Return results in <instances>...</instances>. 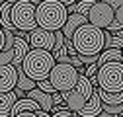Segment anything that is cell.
<instances>
[{
    "label": "cell",
    "mask_w": 123,
    "mask_h": 117,
    "mask_svg": "<svg viewBox=\"0 0 123 117\" xmlns=\"http://www.w3.org/2000/svg\"><path fill=\"white\" fill-rule=\"evenodd\" d=\"M94 4H96V0H78L76 4H70L67 8H68V14H82V16H88Z\"/></svg>",
    "instance_id": "ffe728a7"
},
{
    "label": "cell",
    "mask_w": 123,
    "mask_h": 117,
    "mask_svg": "<svg viewBox=\"0 0 123 117\" xmlns=\"http://www.w3.org/2000/svg\"><path fill=\"white\" fill-rule=\"evenodd\" d=\"M55 64H57V61H55V57H53L51 51L31 49L25 55L24 63H22V70L31 80L41 82V80H47L49 78V74H51V70H53Z\"/></svg>",
    "instance_id": "3957f363"
},
{
    "label": "cell",
    "mask_w": 123,
    "mask_h": 117,
    "mask_svg": "<svg viewBox=\"0 0 123 117\" xmlns=\"http://www.w3.org/2000/svg\"><path fill=\"white\" fill-rule=\"evenodd\" d=\"M37 88H39L41 92H45V94H51V96L57 92V90H55V86L51 84V80H49V78H47V80H41V82H37Z\"/></svg>",
    "instance_id": "603a6c76"
},
{
    "label": "cell",
    "mask_w": 123,
    "mask_h": 117,
    "mask_svg": "<svg viewBox=\"0 0 123 117\" xmlns=\"http://www.w3.org/2000/svg\"><path fill=\"white\" fill-rule=\"evenodd\" d=\"M102 111H104V101L100 99V96H98L96 90H94V96L86 101V105L78 111V115H80V117H98Z\"/></svg>",
    "instance_id": "8fae6325"
},
{
    "label": "cell",
    "mask_w": 123,
    "mask_h": 117,
    "mask_svg": "<svg viewBox=\"0 0 123 117\" xmlns=\"http://www.w3.org/2000/svg\"><path fill=\"white\" fill-rule=\"evenodd\" d=\"M18 86V66L0 64V92H12Z\"/></svg>",
    "instance_id": "9c48e42d"
},
{
    "label": "cell",
    "mask_w": 123,
    "mask_h": 117,
    "mask_svg": "<svg viewBox=\"0 0 123 117\" xmlns=\"http://www.w3.org/2000/svg\"><path fill=\"white\" fill-rule=\"evenodd\" d=\"M113 61L123 63V53H121V49H104V51L98 55V66H102V64H105V63H113Z\"/></svg>",
    "instance_id": "d6986e66"
},
{
    "label": "cell",
    "mask_w": 123,
    "mask_h": 117,
    "mask_svg": "<svg viewBox=\"0 0 123 117\" xmlns=\"http://www.w3.org/2000/svg\"><path fill=\"white\" fill-rule=\"evenodd\" d=\"M41 107H39V104L35 99H31V98H22V99H18L16 104H14V107H12V111H10V117H14V115H18V113H24V111H39Z\"/></svg>",
    "instance_id": "2e32d148"
},
{
    "label": "cell",
    "mask_w": 123,
    "mask_h": 117,
    "mask_svg": "<svg viewBox=\"0 0 123 117\" xmlns=\"http://www.w3.org/2000/svg\"><path fill=\"white\" fill-rule=\"evenodd\" d=\"M35 4L29 0H20L12 6V23L18 31H33L37 25V14H35Z\"/></svg>",
    "instance_id": "8992f818"
},
{
    "label": "cell",
    "mask_w": 123,
    "mask_h": 117,
    "mask_svg": "<svg viewBox=\"0 0 123 117\" xmlns=\"http://www.w3.org/2000/svg\"><path fill=\"white\" fill-rule=\"evenodd\" d=\"M115 22H119V23L123 25V6H121L119 10H115Z\"/></svg>",
    "instance_id": "f1b7e54d"
},
{
    "label": "cell",
    "mask_w": 123,
    "mask_h": 117,
    "mask_svg": "<svg viewBox=\"0 0 123 117\" xmlns=\"http://www.w3.org/2000/svg\"><path fill=\"white\" fill-rule=\"evenodd\" d=\"M80 61L84 64H98V55H80Z\"/></svg>",
    "instance_id": "d4e9b609"
},
{
    "label": "cell",
    "mask_w": 123,
    "mask_h": 117,
    "mask_svg": "<svg viewBox=\"0 0 123 117\" xmlns=\"http://www.w3.org/2000/svg\"><path fill=\"white\" fill-rule=\"evenodd\" d=\"M84 23H90V22H88V16H82V14H68V20H67V23H65V27H63L65 37H67V39H72L74 31H76L78 27H82Z\"/></svg>",
    "instance_id": "7c38bea8"
},
{
    "label": "cell",
    "mask_w": 123,
    "mask_h": 117,
    "mask_svg": "<svg viewBox=\"0 0 123 117\" xmlns=\"http://www.w3.org/2000/svg\"><path fill=\"white\" fill-rule=\"evenodd\" d=\"M14 117H39L35 111H24V113H18V115H14Z\"/></svg>",
    "instance_id": "f546056e"
},
{
    "label": "cell",
    "mask_w": 123,
    "mask_h": 117,
    "mask_svg": "<svg viewBox=\"0 0 123 117\" xmlns=\"http://www.w3.org/2000/svg\"><path fill=\"white\" fill-rule=\"evenodd\" d=\"M98 86L105 92H123V63H105L98 68Z\"/></svg>",
    "instance_id": "5b68a950"
},
{
    "label": "cell",
    "mask_w": 123,
    "mask_h": 117,
    "mask_svg": "<svg viewBox=\"0 0 123 117\" xmlns=\"http://www.w3.org/2000/svg\"><path fill=\"white\" fill-rule=\"evenodd\" d=\"M27 43L31 49H43V51H53L55 47V33L47 31L43 27H35L33 31L27 33Z\"/></svg>",
    "instance_id": "ba28073f"
},
{
    "label": "cell",
    "mask_w": 123,
    "mask_h": 117,
    "mask_svg": "<svg viewBox=\"0 0 123 117\" xmlns=\"http://www.w3.org/2000/svg\"><path fill=\"white\" fill-rule=\"evenodd\" d=\"M59 2H63L65 6H70V4H76L78 0H59Z\"/></svg>",
    "instance_id": "4dcf8cb0"
},
{
    "label": "cell",
    "mask_w": 123,
    "mask_h": 117,
    "mask_svg": "<svg viewBox=\"0 0 123 117\" xmlns=\"http://www.w3.org/2000/svg\"><path fill=\"white\" fill-rule=\"evenodd\" d=\"M63 96H65V105H67L70 111H74V113H78V111L86 105V101H88V99H84V98H82L78 92H76V90L65 92Z\"/></svg>",
    "instance_id": "9a60e30c"
},
{
    "label": "cell",
    "mask_w": 123,
    "mask_h": 117,
    "mask_svg": "<svg viewBox=\"0 0 123 117\" xmlns=\"http://www.w3.org/2000/svg\"><path fill=\"white\" fill-rule=\"evenodd\" d=\"M6 2H10V4H16V2H20V0H6Z\"/></svg>",
    "instance_id": "e575fe53"
},
{
    "label": "cell",
    "mask_w": 123,
    "mask_h": 117,
    "mask_svg": "<svg viewBox=\"0 0 123 117\" xmlns=\"http://www.w3.org/2000/svg\"><path fill=\"white\" fill-rule=\"evenodd\" d=\"M113 20H115V10L111 6H107L105 2H96L88 14V22L100 29H107V25Z\"/></svg>",
    "instance_id": "52a82bcc"
},
{
    "label": "cell",
    "mask_w": 123,
    "mask_h": 117,
    "mask_svg": "<svg viewBox=\"0 0 123 117\" xmlns=\"http://www.w3.org/2000/svg\"><path fill=\"white\" fill-rule=\"evenodd\" d=\"M37 14V25L47 31H59L63 29L68 20V8L59 0H43L35 8Z\"/></svg>",
    "instance_id": "7a4b0ae2"
},
{
    "label": "cell",
    "mask_w": 123,
    "mask_h": 117,
    "mask_svg": "<svg viewBox=\"0 0 123 117\" xmlns=\"http://www.w3.org/2000/svg\"><path fill=\"white\" fill-rule=\"evenodd\" d=\"M16 88H20V90H24V92H29V90H33V88H37V82L29 78L22 70V66H18V86Z\"/></svg>",
    "instance_id": "44dd1931"
},
{
    "label": "cell",
    "mask_w": 123,
    "mask_h": 117,
    "mask_svg": "<svg viewBox=\"0 0 123 117\" xmlns=\"http://www.w3.org/2000/svg\"><path fill=\"white\" fill-rule=\"evenodd\" d=\"M72 45L78 55H100L105 47V31L92 23H84L74 31Z\"/></svg>",
    "instance_id": "6da1fadb"
},
{
    "label": "cell",
    "mask_w": 123,
    "mask_h": 117,
    "mask_svg": "<svg viewBox=\"0 0 123 117\" xmlns=\"http://www.w3.org/2000/svg\"><path fill=\"white\" fill-rule=\"evenodd\" d=\"M78 76H80L78 68L72 66L70 63H57L51 70V74H49V80L55 86L57 92L65 94V92L74 90L76 82H78Z\"/></svg>",
    "instance_id": "277c9868"
},
{
    "label": "cell",
    "mask_w": 123,
    "mask_h": 117,
    "mask_svg": "<svg viewBox=\"0 0 123 117\" xmlns=\"http://www.w3.org/2000/svg\"><path fill=\"white\" fill-rule=\"evenodd\" d=\"M121 53H123V49H121Z\"/></svg>",
    "instance_id": "74e56055"
},
{
    "label": "cell",
    "mask_w": 123,
    "mask_h": 117,
    "mask_svg": "<svg viewBox=\"0 0 123 117\" xmlns=\"http://www.w3.org/2000/svg\"><path fill=\"white\" fill-rule=\"evenodd\" d=\"M94 90L100 96V99L104 101V104H107V105H121L123 104V92H105L100 86H96Z\"/></svg>",
    "instance_id": "ac0fdd59"
},
{
    "label": "cell",
    "mask_w": 123,
    "mask_h": 117,
    "mask_svg": "<svg viewBox=\"0 0 123 117\" xmlns=\"http://www.w3.org/2000/svg\"><path fill=\"white\" fill-rule=\"evenodd\" d=\"M31 51L29 49V43H27V39L25 37H16L14 39V47H12V64L14 66H22V63H24V58H25V55Z\"/></svg>",
    "instance_id": "30bf717a"
},
{
    "label": "cell",
    "mask_w": 123,
    "mask_h": 117,
    "mask_svg": "<svg viewBox=\"0 0 123 117\" xmlns=\"http://www.w3.org/2000/svg\"><path fill=\"white\" fill-rule=\"evenodd\" d=\"M98 68H100L98 64H88V66H86V70H84V74H86L88 78H94V76L98 74Z\"/></svg>",
    "instance_id": "484cf974"
},
{
    "label": "cell",
    "mask_w": 123,
    "mask_h": 117,
    "mask_svg": "<svg viewBox=\"0 0 123 117\" xmlns=\"http://www.w3.org/2000/svg\"><path fill=\"white\" fill-rule=\"evenodd\" d=\"M74 117H80V115H78V113H76V115H74Z\"/></svg>",
    "instance_id": "8d00e7d4"
},
{
    "label": "cell",
    "mask_w": 123,
    "mask_h": 117,
    "mask_svg": "<svg viewBox=\"0 0 123 117\" xmlns=\"http://www.w3.org/2000/svg\"><path fill=\"white\" fill-rule=\"evenodd\" d=\"M4 45H6V31L0 27V51H4Z\"/></svg>",
    "instance_id": "83f0119b"
},
{
    "label": "cell",
    "mask_w": 123,
    "mask_h": 117,
    "mask_svg": "<svg viewBox=\"0 0 123 117\" xmlns=\"http://www.w3.org/2000/svg\"><path fill=\"white\" fill-rule=\"evenodd\" d=\"M12 49L10 51H0V64H12Z\"/></svg>",
    "instance_id": "cb8c5ba5"
},
{
    "label": "cell",
    "mask_w": 123,
    "mask_h": 117,
    "mask_svg": "<svg viewBox=\"0 0 123 117\" xmlns=\"http://www.w3.org/2000/svg\"><path fill=\"white\" fill-rule=\"evenodd\" d=\"M37 115H39V117H53V115H49L47 111H43V109H39V111H37Z\"/></svg>",
    "instance_id": "1f68e13d"
},
{
    "label": "cell",
    "mask_w": 123,
    "mask_h": 117,
    "mask_svg": "<svg viewBox=\"0 0 123 117\" xmlns=\"http://www.w3.org/2000/svg\"><path fill=\"white\" fill-rule=\"evenodd\" d=\"M104 49H123V37L105 31V47Z\"/></svg>",
    "instance_id": "7402d4cb"
},
{
    "label": "cell",
    "mask_w": 123,
    "mask_h": 117,
    "mask_svg": "<svg viewBox=\"0 0 123 117\" xmlns=\"http://www.w3.org/2000/svg\"><path fill=\"white\" fill-rule=\"evenodd\" d=\"M111 117H123V115H121V113H119V115H111Z\"/></svg>",
    "instance_id": "d590c367"
},
{
    "label": "cell",
    "mask_w": 123,
    "mask_h": 117,
    "mask_svg": "<svg viewBox=\"0 0 123 117\" xmlns=\"http://www.w3.org/2000/svg\"><path fill=\"white\" fill-rule=\"evenodd\" d=\"M29 2H31V4H35V6H37V4H41V2H43V0H29Z\"/></svg>",
    "instance_id": "836d02e7"
},
{
    "label": "cell",
    "mask_w": 123,
    "mask_h": 117,
    "mask_svg": "<svg viewBox=\"0 0 123 117\" xmlns=\"http://www.w3.org/2000/svg\"><path fill=\"white\" fill-rule=\"evenodd\" d=\"M94 88H96V86L90 82V78H88L86 74H80V76H78V82H76V86H74V90L78 92L84 99H90L92 96H94Z\"/></svg>",
    "instance_id": "e0dca14e"
},
{
    "label": "cell",
    "mask_w": 123,
    "mask_h": 117,
    "mask_svg": "<svg viewBox=\"0 0 123 117\" xmlns=\"http://www.w3.org/2000/svg\"><path fill=\"white\" fill-rule=\"evenodd\" d=\"M98 117H111V115H110V113H105V111H102V113H100Z\"/></svg>",
    "instance_id": "d6a6232c"
},
{
    "label": "cell",
    "mask_w": 123,
    "mask_h": 117,
    "mask_svg": "<svg viewBox=\"0 0 123 117\" xmlns=\"http://www.w3.org/2000/svg\"><path fill=\"white\" fill-rule=\"evenodd\" d=\"M27 98L35 99L43 111H47V113H49V111H53L55 101H53V96H51V94H45V92H41V90H39V88H33V90H29V92H27Z\"/></svg>",
    "instance_id": "4fadbf2b"
},
{
    "label": "cell",
    "mask_w": 123,
    "mask_h": 117,
    "mask_svg": "<svg viewBox=\"0 0 123 117\" xmlns=\"http://www.w3.org/2000/svg\"><path fill=\"white\" fill-rule=\"evenodd\" d=\"M102 2H105L107 6H111L113 10H119L123 6V0H102Z\"/></svg>",
    "instance_id": "4316f807"
},
{
    "label": "cell",
    "mask_w": 123,
    "mask_h": 117,
    "mask_svg": "<svg viewBox=\"0 0 123 117\" xmlns=\"http://www.w3.org/2000/svg\"><path fill=\"white\" fill-rule=\"evenodd\" d=\"M20 98L16 94V90L12 92H0V117H10V111L14 107V104H16Z\"/></svg>",
    "instance_id": "5bb4252c"
}]
</instances>
